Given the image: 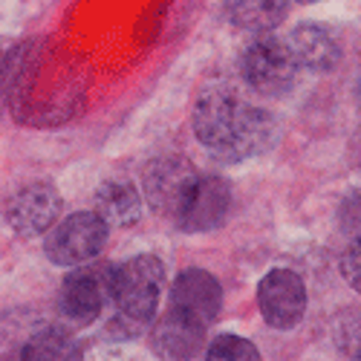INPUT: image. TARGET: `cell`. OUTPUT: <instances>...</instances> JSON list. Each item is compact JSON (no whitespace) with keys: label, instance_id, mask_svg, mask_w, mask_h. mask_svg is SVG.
Returning a JSON list of instances; mask_svg holds the SVG:
<instances>
[{"label":"cell","instance_id":"6da1fadb","mask_svg":"<svg viewBox=\"0 0 361 361\" xmlns=\"http://www.w3.org/2000/svg\"><path fill=\"white\" fill-rule=\"evenodd\" d=\"M194 136L220 162H243L275 145V116L231 90H208L194 107Z\"/></svg>","mask_w":361,"mask_h":361},{"label":"cell","instance_id":"7a4b0ae2","mask_svg":"<svg viewBox=\"0 0 361 361\" xmlns=\"http://www.w3.org/2000/svg\"><path fill=\"white\" fill-rule=\"evenodd\" d=\"M165 286V266L154 255H136L107 272V289L122 318L145 324L157 315Z\"/></svg>","mask_w":361,"mask_h":361},{"label":"cell","instance_id":"3957f363","mask_svg":"<svg viewBox=\"0 0 361 361\" xmlns=\"http://www.w3.org/2000/svg\"><path fill=\"white\" fill-rule=\"evenodd\" d=\"M240 70H243V78L255 93L272 96V99L286 96L300 78V64L292 55L289 44L272 35L255 41L246 49Z\"/></svg>","mask_w":361,"mask_h":361},{"label":"cell","instance_id":"277c9868","mask_svg":"<svg viewBox=\"0 0 361 361\" xmlns=\"http://www.w3.org/2000/svg\"><path fill=\"white\" fill-rule=\"evenodd\" d=\"M107 223L96 212H75L47 231L44 252L55 266H81L107 246Z\"/></svg>","mask_w":361,"mask_h":361},{"label":"cell","instance_id":"5b68a950","mask_svg":"<svg viewBox=\"0 0 361 361\" xmlns=\"http://www.w3.org/2000/svg\"><path fill=\"white\" fill-rule=\"evenodd\" d=\"M197 179V171L188 159L183 157H162V159H154L145 173H142V191H145V200L147 205L154 208L157 214L173 220L183 208L191 185Z\"/></svg>","mask_w":361,"mask_h":361},{"label":"cell","instance_id":"8992f818","mask_svg":"<svg viewBox=\"0 0 361 361\" xmlns=\"http://www.w3.org/2000/svg\"><path fill=\"white\" fill-rule=\"evenodd\" d=\"M257 307L269 326L292 329L307 312V286L304 278L292 269H272L257 283Z\"/></svg>","mask_w":361,"mask_h":361},{"label":"cell","instance_id":"52a82bcc","mask_svg":"<svg viewBox=\"0 0 361 361\" xmlns=\"http://www.w3.org/2000/svg\"><path fill=\"white\" fill-rule=\"evenodd\" d=\"M228 212H231V185L223 176L197 173L194 185H191L183 208H179V214L173 217V223L191 234L214 231L226 223Z\"/></svg>","mask_w":361,"mask_h":361},{"label":"cell","instance_id":"ba28073f","mask_svg":"<svg viewBox=\"0 0 361 361\" xmlns=\"http://www.w3.org/2000/svg\"><path fill=\"white\" fill-rule=\"evenodd\" d=\"M223 307V286L214 275L202 272V269H185L179 272L171 286V312L183 315L185 321L197 326H208Z\"/></svg>","mask_w":361,"mask_h":361},{"label":"cell","instance_id":"9c48e42d","mask_svg":"<svg viewBox=\"0 0 361 361\" xmlns=\"http://www.w3.org/2000/svg\"><path fill=\"white\" fill-rule=\"evenodd\" d=\"M61 194H58L49 183H32L23 185L6 205V220L9 226L23 234V237H35L49 231L58 217H61Z\"/></svg>","mask_w":361,"mask_h":361},{"label":"cell","instance_id":"30bf717a","mask_svg":"<svg viewBox=\"0 0 361 361\" xmlns=\"http://www.w3.org/2000/svg\"><path fill=\"white\" fill-rule=\"evenodd\" d=\"M107 272L102 275L96 269H75L73 275H67L61 286V312L70 324L84 326V324H93L102 315L104 300L110 298Z\"/></svg>","mask_w":361,"mask_h":361},{"label":"cell","instance_id":"8fae6325","mask_svg":"<svg viewBox=\"0 0 361 361\" xmlns=\"http://www.w3.org/2000/svg\"><path fill=\"white\" fill-rule=\"evenodd\" d=\"M292 55L298 58L300 70H312V73H329L336 70V64L341 61V47L336 41V35L329 32L324 23H298L289 38H286Z\"/></svg>","mask_w":361,"mask_h":361},{"label":"cell","instance_id":"7c38bea8","mask_svg":"<svg viewBox=\"0 0 361 361\" xmlns=\"http://www.w3.org/2000/svg\"><path fill=\"white\" fill-rule=\"evenodd\" d=\"M93 212L107 223V228H128L142 217V197L139 188L128 179H110L96 191Z\"/></svg>","mask_w":361,"mask_h":361},{"label":"cell","instance_id":"4fadbf2b","mask_svg":"<svg viewBox=\"0 0 361 361\" xmlns=\"http://www.w3.org/2000/svg\"><path fill=\"white\" fill-rule=\"evenodd\" d=\"M226 18L243 32L263 35L283 23L289 12V0H223Z\"/></svg>","mask_w":361,"mask_h":361},{"label":"cell","instance_id":"5bb4252c","mask_svg":"<svg viewBox=\"0 0 361 361\" xmlns=\"http://www.w3.org/2000/svg\"><path fill=\"white\" fill-rule=\"evenodd\" d=\"M202 347V326L168 312L154 329V350L165 358H191Z\"/></svg>","mask_w":361,"mask_h":361},{"label":"cell","instance_id":"9a60e30c","mask_svg":"<svg viewBox=\"0 0 361 361\" xmlns=\"http://www.w3.org/2000/svg\"><path fill=\"white\" fill-rule=\"evenodd\" d=\"M20 355L23 358H38V361H70V358H81V347L67 329L44 326L23 344Z\"/></svg>","mask_w":361,"mask_h":361},{"label":"cell","instance_id":"2e32d148","mask_svg":"<svg viewBox=\"0 0 361 361\" xmlns=\"http://www.w3.org/2000/svg\"><path fill=\"white\" fill-rule=\"evenodd\" d=\"M205 358H214V361H228V358H243V361H257L260 353L252 341L240 338V336H217L212 344L205 347Z\"/></svg>","mask_w":361,"mask_h":361},{"label":"cell","instance_id":"e0dca14e","mask_svg":"<svg viewBox=\"0 0 361 361\" xmlns=\"http://www.w3.org/2000/svg\"><path fill=\"white\" fill-rule=\"evenodd\" d=\"M341 278L353 292L361 295V237H355L341 255Z\"/></svg>","mask_w":361,"mask_h":361},{"label":"cell","instance_id":"ac0fdd59","mask_svg":"<svg viewBox=\"0 0 361 361\" xmlns=\"http://www.w3.org/2000/svg\"><path fill=\"white\" fill-rule=\"evenodd\" d=\"M300 4H318V0H300Z\"/></svg>","mask_w":361,"mask_h":361},{"label":"cell","instance_id":"d6986e66","mask_svg":"<svg viewBox=\"0 0 361 361\" xmlns=\"http://www.w3.org/2000/svg\"><path fill=\"white\" fill-rule=\"evenodd\" d=\"M0 67H4V55H0Z\"/></svg>","mask_w":361,"mask_h":361},{"label":"cell","instance_id":"ffe728a7","mask_svg":"<svg viewBox=\"0 0 361 361\" xmlns=\"http://www.w3.org/2000/svg\"><path fill=\"white\" fill-rule=\"evenodd\" d=\"M355 358H361V353H355Z\"/></svg>","mask_w":361,"mask_h":361}]
</instances>
